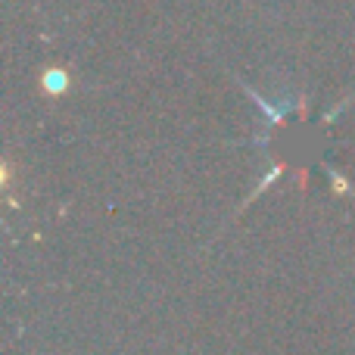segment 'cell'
Listing matches in <instances>:
<instances>
[{"label":"cell","mask_w":355,"mask_h":355,"mask_svg":"<svg viewBox=\"0 0 355 355\" xmlns=\"http://www.w3.org/2000/svg\"><path fill=\"white\" fill-rule=\"evenodd\" d=\"M69 87V75L62 69H47L44 72V91L47 94H62Z\"/></svg>","instance_id":"6da1fadb"}]
</instances>
